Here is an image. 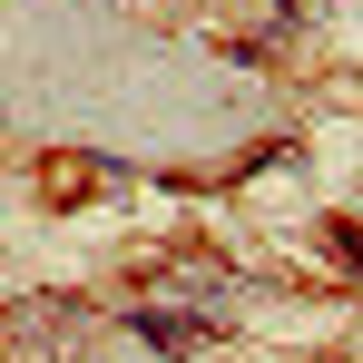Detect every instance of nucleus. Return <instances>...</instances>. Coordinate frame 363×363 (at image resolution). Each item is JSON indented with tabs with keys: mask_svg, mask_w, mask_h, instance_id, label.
I'll return each mask as SVG.
<instances>
[{
	"mask_svg": "<svg viewBox=\"0 0 363 363\" xmlns=\"http://www.w3.org/2000/svg\"><path fill=\"white\" fill-rule=\"evenodd\" d=\"M138 334H147V344H167V354L206 344V324H177V314H138Z\"/></svg>",
	"mask_w": 363,
	"mask_h": 363,
	"instance_id": "nucleus-1",
	"label": "nucleus"
}]
</instances>
